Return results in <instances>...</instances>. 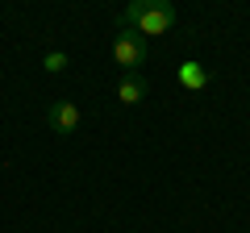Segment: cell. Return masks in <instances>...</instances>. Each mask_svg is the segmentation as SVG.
<instances>
[{
  "mask_svg": "<svg viewBox=\"0 0 250 233\" xmlns=\"http://www.w3.org/2000/svg\"><path fill=\"white\" fill-rule=\"evenodd\" d=\"M175 79H179V88H188V92H205L208 88V67L196 63V58H188V63L175 67Z\"/></svg>",
  "mask_w": 250,
  "mask_h": 233,
  "instance_id": "4",
  "label": "cell"
},
{
  "mask_svg": "<svg viewBox=\"0 0 250 233\" xmlns=\"http://www.w3.org/2000/svg\"><path fill=\"white\" fill-rule=\"evenodd\" d=\"M67 63H71V58H67L62 50H46V54H42V71H50V75L67 71Z\"/></svg>",
  "mask_w": 250,
  "mask_h": 233,
  "instance_id": "6",
  "label": "cell"
},
{
  "mask_svg": "<svg viewBox=\"0 0 250 233\" xmlns=\"http://www.w3.org/2000/svg\"><path fill=\"white\" fill-rule=\"evenodd\" d=\"M146 54H150V46H146V38L129 34V29H121V34L113 38V58L125 67V75H138V67L146 63Z\"/></svg>",
  "mask_w": 250,
  "mask_h": 233,
  "instance_id": "2",
  "label": "cell"
},
{
  "mask_svg": "<svg viewBox=\"0 0 250 233\" xmlns=\"http://www.w3.org/2000/svg\"><path fill=\"white\" fill-rule=\"evenodd\" d=\"M80 121H83V113H80L75 100H54V104L46 108V125H50L59 137H71L75 129H80Z\"/></svg>",
  "mask_w": 250,
  "mask_h": 233,
  "instance_id": "3",
  "label": "cell"
},
{
  "mask_svg": "<svg viewBox=\"0 0 250 233\" xmlns=\"http://www.w3.org/2000/svg\"><path fill=\"white\" fill-rule=\"evenodd\" d=\"M117 25L138 38L167 34L175 25V4L171 0H134V4H125V13H117Z\"/></svg>",
  "mask_w": 250,
  "mask_h": 233,
  "instance_id": "1",
  "label": "cell"
},
{
  "mask_svg": "<svg viewBox=\"0 0 250 233\" xmlns=\"http://www.w3.org/2000/svg\"><path fill=\"white\" fill-rule=\"evenodd\" d=\"M146 96H150V83L142 75H121V83H117V100L121 104H142Z\"/></svg>",
  "mask_w": 250,
  "mask_h": 233,
  "instance_id": "5",
  "label": "cell"
}]
</instances>
